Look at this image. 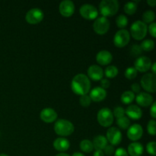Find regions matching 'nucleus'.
I'll list each match as a JSON object with an SVG mask.
<instances>
[{"mask_svg":"<svg viewBox=\"0 0 156 156\" xmlns=\"http://www.w3.org/2000/svg\"><path fill=\"white\" fill-rule=\"evenodd\" d=\"M73 91L79 95L88 94L91 88V82L86 75L79 73L74 76L71 82Z\"/></svg>","mask_w":156,"mask_h":156,"instance_id":"nucleus-1","label":"nucleus"},{"mask_svg":"<svg viewBox=\"0 0 156 156\" xmlns=\"http://www.w3.org/2000/svg\"><path fill=\"white\" fill-rule=\"evenodd\" d=\"M74 125L69 120L59 119L54 124V130L57 135L61 136H68L74 132Z\"/></svg>","mask_w":156,"mask_h":156,"instance_id":"nucleus-2","label":"nucleus"},{"mask_svg":"<svg viewBox=\"0 0 156 156\" xmlns=\"http://www.w3.org/2000/svg\"><path fill=\"white\" fill-rule=\"evenodd\" d=\"M99 10L104 17L113 16L119 10L117 0H102L99 4Z\"/></svg>","mask_w":156,"mask_h":156,"instance_id":"nucleus-3","label":"nucleus"},{"mask_svg":"<svg viewBox=\"0 0 156 156\" xmlns=\"http://www.w3.org/2000/svg\"><path fill=\"white\" fill-rule=\"evenodd\" d=\"M148 27L143 21H134L130 26V34L136 40H142L146 37L147 34Z\"/></svg>","mask_w":156,"mask_h":156,"instance_id":"nucleus-4","label":"nucleus"},{"mask_svg":"<svg viewBox=\"0 0 156 156\" xmlns=\"http://www.w3.org/2000/svg\"><path fill=\"white\" fill-rule=\"evenodd\" d=\"M97 119L99 124L105 127H108L111 126L114 122V114L111 109L104 108H101L98 113Z\"/></svg>","mask_w":156,"mask_h":156,"instance_id":"nucleus-5","label":"nucleus"},{"mask_svg":"<svg viewBox=\"0 0 156 156\" xmlns=\"http://www.w3.org/2000/svg\"><path fill=\"white\" fill-rule=\"evenodd\" d=\"M141 85L146 91L155 93L156 91V76L153 73H146L141 79Z\"/></svg>","mask_w":156,"mask_h":156,"instance_id":"nucleus-6","label":"nucleus"},{"mask_svg":"<svg viewBox=\"0 0 156 156\" xmlns=\"http://www.w3.org/2000/svg\"><path fill=\"white\" fill-rule=\"evenodd\" d=\"M93 28L94 31L98 34H105L110 28V21L106 17H98L94 20Z\"/></svg>","mask_w":156,"mask_h":156,"instance_id":"nucleus-7","label":"nucleus"},{"mask_svg":"<svg viewBox=\"0 0 156 156\" xmlns=\"http://www.w3.org/2000/svg\"><path fill=\"white\" fill-rule=\"evenodd\" d=\"M44 14L41 9L33 8L26 13L25 19L27 23L30 24H36L44 19Z\"/></svg>","mask_w":156,"mask_h":156,"instance_id":"nucleus-8","label":"nucleus"},{"mask_svg":"<svg viewBox=\"0 0 156 156\" xmlns=\"http://www.w3.org/2000/svg\"><path fill=\"white\" fill-rule=\"evenodd\" d=\"M130 40V34L126 29H121V30L117 31L114 37V43L116 47H123L127 45L128 43Z\"/></svg>","mask_w":156,"mask_h":156,"instance_id":"nucleus-9","label":"nucleus"},{"mask_svg":"<svg viewBox=\"0 0 156 156\" xmlns=\"http://www.w3.org/2000/svg\"><path fill=\"white\" fill-rule=\"evenodd\" d=\"M81 15L87 20H94L98 15V11L95 6L91 4L82 5L79 9Z\"/></svg>","mask_w":156,"mask_h":156,"instance_id":"nucleus-10","label":"nucleus"},{"mask_svg":"<svg viewBox=\"0 0 156 156\" xmlns=\"http://www.w3.org/2000/svg\"><path fill=\"white\" fill-rule=\"evenodd\" d=\"M107 140L112 146H117L121 143L122 133L120 129L116 126L110 127L107 131Z\"/></svg>","mask_w":156,"mask_h":156,"instance_id":"nucleus-11","label":"nucleus"},{"mask_svg":"<svg viewBox=\"0 0 156 156\" xmlns=\"http://www.w3.org/2000/svg\"><path fill=\"white\" fill-rule=\"evenodd\" d=\"M135 67L134 68L139 72L141 73H144V72H147L148 70L151 69V66H152V60L148 56H139L135 61Z\"/></svg>","mask_w":156,"mask_h":156,"instance_id":"nucleus-12","label":"nucleus"},{"mask_svg":"<svg viewBox=\"0 0 156 156\" xmlns=\"http://www.w3.org/2000/svg\"><path fill=\"white\" fill-rule=\"evenodd\" d=\"M59 10L62 16L70 17L75 12L74 3L71 0H63L59 4Z\"/></svg>","mask_w":156,"mask_h":156,"instance_id":"nucleus-13","label":"nucleus"},{"mask_svg":"<svg viewBox=\"0 0 156 156\" xmlns=\"http://www.w3.org/2000/svg\"><path fill=\"white\" fill-rule=\"evenodd\" d=\"M143 134V129L141 125L133 124L132 126H129L127 129V136L130 140L133 142H136L140 140Z\"/></svg>","mask_w":156,"mask_h":156,"instance_id":"nucleus-14","label":"nucleus"},{"mask_svg":"<svg viewBox=\"0 0 156 156\" xmlns=\"http://www.w3.org/2000/svg\"><path fill=\"white\" fill-rule=\"evenodd\" d=\"M57 113L56 112V111L50 108H44L40 114V117H41V120L47 123L56 121V119H57Z\"/></svg>","mask_w":156,"mask_h":156,"instance_id":"nucleus-15","label":"nucleus"},{"mask_svg":"<svg viewBox=\"0 0 156 156\" xmlns=\"http://www.w3.org/2000/svg\"><path fill=\"white\" fill-rule=\"evenodd\" d=\"M135 98L137 104L143 107L150 106L154 102L153 97L149 93L144 92V91H140V93H138L137 95L135 96Z\"/></svg>","mask_w":156,"mask_h":156,"instance_id":"nucleus-16","label":"nucleus"},{"mask_svg":"<svg viewBox=\"0 0 156 156\" xmlns=\"http://www.w3.org/2000/svg\"><path fill=\"white\" fill-rule=\"evenodd\" d=\"M88 76L94 81H98L103 78L104 71L101 66L98 65H91L88 69Z\"/></svg>","mask_w":156,"mask_h":156,"instance_id":"nucleus-17","label":"nucleus"},{"mask_svg":"<svg viewBox=\"0 0 156 156\" xmlns=\"http://www.w3.org/2000/svg\"><path fill=\"white\" fill-rule=\"evenodd\" d=\"M106 90L102 88L101 87H95L90 91L89 97L91 101L95 102H99L103 101L106 98Z\"/></svg>","mask_w":156,"mask_h":156,"instance_id":"nucleus-18","label":"nucleus"},{"mask_svg":"<svg viewBox=\"0 0 156 156\" xmlns=\"http://www.w3.org/2000/svg\"><path fill=\"white\" fill-rule=\"evenodd\" d=\"M125 113L128 116L127 117H129L133 120H139L143 116V111L141 108L136 105H129L125 110Z\"/></svg>","mask_w":156,"mask_h":156,"instance_id":"nucleus-19","label":"nucleus"},{"mask_svg":"<svg viewBox=\"0 0 156 156\" xmlns=\"http://www.w3.org/2000/svg\"><path fill=\"white\" fill-rule=\"evenodd\" d=\"M113 59L112 54L108 50H101L96 55V60L100 65L106 66L111 63Z\"/></svg>","mask_w":156,"mask_h":156,"instance_id":"nucleus-20","label":"nucleus"},{"mask_svg":"<svg viewBox=\"0 0 156 156\" xmlns=\"http://www.w3.org/2000/svg\"><path fill=\"white\" fill-rule=\"evenodd\" d=\"M70 146V143L67 139L63 138V137H60V138H57L54 140L53 142V147L55 149L59 152H66L69 149Z\"/></svg>","mask_w":156,"mask_h":156,"instance_id":"nucleus-21","label":"nucleus"},{"mask_svg":"<svg viewBox=\"0 0 156 156\" xmlns=\"http://www.w3.org/2000/svg\"><path fill=\"white\" fill-rule=\"evenodd\" d=\"M128 153L131 156H140L143 153V146L139 142H133L128 146Z\"/></svg>","mask_w":156,"mask_h":156,"instance_id":"nucleus-22","label":"nucleus"},{"mask_svg":"<svg viewBox=\"0 0 156 156\" xmlns=\"http://www.w3.org/2000/svg\"><path fill=\"white\" fill-rule=\"evenodd\" d=\"M92 143L95 150H103L105 146L108 145V140H107L106 137L104 136L98 135L94 137Z\"/></svg>","mask_w":156,"mask_h":156,"instance_id":"nucleus-23","label":"nucleus"},{"mask_svg":"<svg viewBox=\"0 0 156 156\" xmlns=\"http://www.w3.org/2000/svg\"><path fill=\"white\" fill-rule=\"evenodd\" d=\"M121 101L126 105H129L135 99V94L132 91H126L121 94Z\"/></svg>","mask_w":156,"mask_h":156,"instance_id":"nucleus-24","label":"nucleus"},{"mask_svg":"<svg viewBox=\"0 0 156 156\" xmlns=\"http://www.w3.org/2000/svg\"><path fill=\"white\" fill-rule=\"evenodd\" d=\"M80 149L82 152H86V153L91 152L93 151V149H94L92 142L88 140H82L80 143Z\"/></svg>","mask_w":156,"mask_h":156,"instance_id":"nucleus-25","label":"nucleus"},{"mask_svg":"<svg viewBox=\"0 0 156 156\" xmlns=\"http://www.w3.org/2000/svg\"><path fill=\"white\" fill-rule=\"evenodd\" d=\"M137 9V4L136 2L131 1L128 2L126 4L124 5V7H123V10L128 15H133L136 12Z\"/></svg>","mask_w":156,"mask_h":156,"instance_id":"nucleus-26","label":"nucleus"},{"mask_svg":"<svg viewBox=\"0 0 156 156\" xmlns=\"http://www.w3.org/2000/svg\"><path fill=\"white\" fill-rule=\"evenodd\" d=\"M117 124L120 129H128L129 127V126H130V120H129V117H126V116H123V117L117 119Z\"/></svg>","mask_w":156,"mask_h":156,"instance_id":"nucleus-27","label":"nucleus"},{"mask_svg":"<svg viewBox=\"0 0 156 156\" xmlns=\"http://www.w3.org/2000/svg\"><path fill=\"white\" fill-rule=\"evenodd\" d=\"M118 74V69L116 66H109L105 70V75L108 78H114Z\"/></svg>","mask_w":156,"mask_h":156,"instance_id":"nucleus-28","label":"nucleus"},{"mask_svg":"<svg viewBox=\"0 0 156 156\" xmlns=\"http://www.w3.org/2000/svg\"><path fill=\"white\" fill-rule=\"evenodd\" d=\"M140 47L144 51H151L155 47V42L151 39L144 40L140 44Z\"/></svg>","mask_w":156,"mask_h":156,"instance_id":"nucleus-29","label":"nucleus"},{"mask_svg":"<svg viewBox=\"0 0 156 156\" xmlns=\"http://www.w3.org/2000/svg\"><path fill=\"white\" fill-rule=\"evenodd\" d=\"M155 12H154L152 10L146 11L143 15V22H144L145 24H146V23H150L151 24V23L155 20Z\"/></svg>","mask_w":156,"mask_h":156,"instance_id":"nucleus-30","label":"nucleus"},{"mask_svg":"<svg viewBox=\"0 0 156 156\" xmlns=\"http://www.w3.org/2000/svg\"><path fill=\"white\" fill-rule=\"evenodd\" d=\"M116 23H117V27H120V28H123V27H126L128 24L127 17L124 15H118L117 19H116Z\"/></svg>","mask_w":156,"mask_h":156,"instance_id":"nucleus-31","label":"nucleus"},{"mask_svg":"<svg viewBox=\"0 0 156 156\" xmlns=\"http://www.w3.org/2000/svg\"><path fill=\"white\" fill-rule=\"evenodd\" d=\"M125 77L128 79H133L136 77L137 76V70L134 67H128L126 70H125Z\"/></svg>","mask_w":156,"mask_h":156,"instance_id":"nucleus-32","label":"nucleus"},{"mask_svg":"<svg viewBox=\"0 0 156 156\" xmlns=\"http://www.w3.org/2000/svg\"><path fill=\"white\" fill-rule=\"evenodd\" d=\"M130 55L133 57H136V56H139L140 55L142 54L143 53V50H142L140 45H138V44H133V46H131L130 47Z\"/></svg>","mask_w":156,"mask_h":156,"instance_id":"nucleus-33","label":"nucleus"},{"mask_svg":"<svg viewBox=\"0 0 156 156\" xmlns=\"http://www.w3.org/2000/svg\"><path fill=\"white\" fill-rule=\"evenodd\" d=\"M91 100L90 98L89 95L88 94H84V95L81 96L80 99H79V103L83 107H88L91 105Z\"/></svg>","mask_w":156,"mask_h":156,"instance_id":"nucleus-34","label":"nucleus"},{"mask_svg":"<svg viewBox=\"0 0 156 156\" xmlns=\"http://www.w3.org/2000/svg\"><path fill=\"white\" fill-rule=\"evenodd\" d=\"M147 130L149 134L152 136L155 135V120H150L148 123L147 125Z\"/></svg>","mask_w":156,"mask_h":156,"instance_id":"nucleus-35","label":"nucleus"},{"mask_svg":"<svg viewBox=\"0 0 156 156\" xmlns=\"http://www.w3.org/2000/svg\"><path fill=\"white\" fill-rule=\"evenodd\" d=\"M114 117H117V119L120 118V117H123L125 114V109L122 107H116L114 109V113H113Z\"/></svg>","mask_w":156,"mask_h":156,"instance_id":"nucleus-36","label":"nucleus"},{"mask_svg":"<svg viewBox=\"0 0 156 156\" xmlns=\"http://www.w3.org/2000/svg\"><path fill=\"white\" fill-rule=\"evenodd\" d=\"M156 143L155 142H149L146 146V150L149 154L152 155H155L156 154Z\"/></svg>","mask_w":156,"mask_h":156,"instance_id":"nucleus-37","label":"nucleus"},{"mask_svg":"<svg viewBox=\"0 0 156 156\" xmlns=\"http://www.w3.org/2000/svg\"><path fill=\"white\" fill-rule=\"evenodd\" d=\"M104 150H105V152H104V153L106 154L107 155H113V154L114 153V152H115L114 146H112V145L111 144L107 145V146H105V149H104Z\"/></svg>","mask_w":156,"mask_h":156,"instance_id":"nucleus-38","label":"nucleus"},{"mask_svg":"<svg viewBox=\"0 0 156 156\" xmlns=\"http://www.w3.org/2000/svg\"><path fill=\"white\" fill-rule=\"evenodd\" d=\"M114 156H128V153L123 148H118L114 152Z\"/></svg>","mask_w":156,"mask_h":156,"instance_id":"nucleus-39","label":"nucleus"},{"mask_svg":"<svg viewBox=\"0 0 156 156\" xmlns=\"http://www.w3.org/2000/svg\"><path fill=\"white\" fill-rule=\"evenodd\" d=\"M156 23L155 22H152L150 24V25L149 26V30L150 34L152 35L153 37H156Z\"/></svg>","mask_w":156,"mask_h":156,"instance_id":"nucleus-40","label":"nucleus"},{"mask_svg":"<svg viewBox=\"0 0 156 156\" xmlns=\"http://www.w3.org/2000/svg\"><path fill=\"white\" fill-rule=\"evenodd\" d=\"M101 85L102 88L105 89V88H109L110 85H111V82L108 79H103L101 81Z\"/></svg>","mask_w":156,"mask_h":156,"instance_id":"nucleus-41","label":"nucleus"},{"mask_svg":"<svg viewBox=\"0 0 156 156\" xmlns=\"http://www.w3.org/2000/svg\"><path fill=\"white\" fill-rule=\"evenodd\" d=\"M131 89H132L133 92V93H140V90H141V87H140V84L139 83H133L131 85Z\"/></svg>","mask_w":156,"mask_h":156,"instance_id":"nucleus-42","label":"nucleus"},{"mask_svg":"<svg viewBox=\"0 0 156 156\" xmlns=\"http://www.w3.org/2000/svg\"><path fill=\"white\" fill-rule=\"evenodd\" d=\"M150 114L153 118L156 117V102L154 101L150 108Z\"/></svg>","mask_w":156,"mask_h":156,"instance_id":"nucleus-43","label":"nucleus"},{"mask_svg":"<svg viewBox=\"0 0 156 156\" xmlns=\"http://www.w3.org/2000/svg\"><path fill=\"white\" fill-rule=\"evenodd\" d=\"M93 156H105V153L102 150H95Z\"/></svg>","mask_w":156,"mask_h":156,"instance_id":"nucleus-44","label":"nucleus"},{"mask_svg":"<svg viewBox=\"0 0 156 156\" xmlns=\"http://www.w3.org/2000/svg\"><path fill=\"white\" fill-rule=\"evenodd\" d=\"M147 3L150 6H152V7H154V6H155L156 5V1H155V0H147Z\"/></svg>","mask_w":156,"mask_h":156,"instance_id":"nucleus-45","label":"nucleus"},{"mask_svg":"<svg viewBox=\"0 0 156 156\" xmlns=\"http://www.w3.org/2000/svg\"><path fill=\"white\" fill-rule=\"evenodd\" d=\"M155 67H156V63L155 62H154V63L151 66V69H152V73L155 75Z\"/></svg>","mask_w":156,"mask_h":156,"instance_id":"nucleus-46","label":"nucleus"},{"mask_svg":"<svg viewBox=\"0 0 156 156\" xmlns=\"http://www.w3.org/2000/svg\"><path fill=\"white\" fill-rule=\"evenodd\" d=\"M72 156H85L84 154H82V152H74V153L73 154V155Z\"/></svg>","mask_w":156,"mask_h":156,"instance_id":"nucleus-47","label":"nucleus"},{"mask_svg":"<svg viewBox=\"0 0 156 156\" xmlns=\"http://www.w3.org/2000/svg\"><path fill=\"white\" fill-rule=\"evenodd\" d=\"M56 156H70V155H69V154L65 153V152H61V153L57 154Z\"/></svg>","mask_w":156,"mask_h":156,"instance_id":"nucleus-48","label":"nucleus"},{"mask_svg":"<svg viewBox=\"0 0 156 156\" xmlns=\"http://www.w3.org/2000/svg\"><path fill=\"white\" fill-rule=\"evenodd\" d=\"M0 156H9V155H5V154H0Z\"/></svg>","mask_w":156,"mask_h":156,"instance_id":"nucleus-49","label":"nucleus"},{"mask_svg":"<svg viewBox=\"0 0 156 156\" xmlns=\"http://www.w3.org/2000/svg\"><path fill=\"white\" fill-rule=\"evenodd\" d=\"M0 136H1V133H0Z\"/></svg>","mask_w":156,"mask_h":156,"instance_id":"nucleus-50","label":"nucleus"}]
</instances>
